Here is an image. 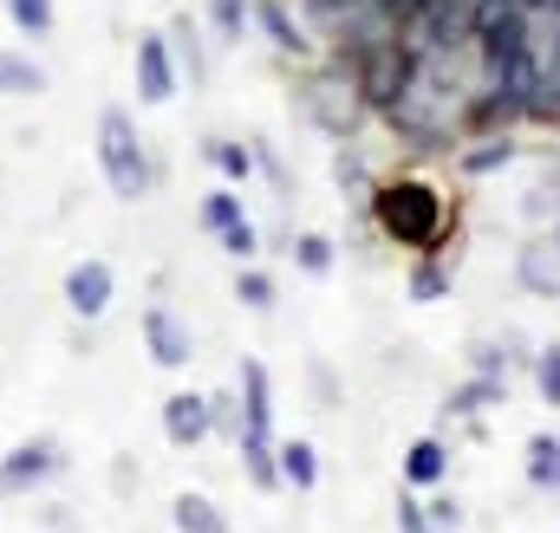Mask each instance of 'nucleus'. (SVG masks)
Here are the masks:
<instances>
[{
  "mask_svg": "<svg viewBox=\"0 0 560 533\" xmlns=\"http://www.w3.org/2000/svg\"><path fill=\"white\" fill-rule=\"evenodd\" d=\"M463 105H469V92L456 85V59H411V79L385 105V125L411 150H450L456 125H463Z\"/></svg>",
  "mask_w": 560,
  "mask_h": 533,
  "instance_id": "nucleus-1",
  "label": "nucleus"
},
{
  "mask_svg": "<svg viewBox=\"0 0 560 533\" xmlns=\"http://www.w3.org/2000/svg\"><path fill=\"white\" fill-rule=\"evenodd\" d=\"M372 222L392 248H411V254H436L443 228H450V209L443 196L423 182V176H392V182H372Z\"/></svg>",
  "mask_w": 560,
  "mask_h": 533,
  "instance_id": "nucleus-2",
  "label": "nucleus"
},
{
  "mask_svg": "<svg viewBox=\"0 0 560 533\" xmlns=\"http://www.w3.org/2000/svg\"><path fill=\"white\" fill-rule=\"evenodd\" d=\"M398 46L411 59H456L476 52V0H411L398 13Z\"/></svg>",
  "mask_w": 560,
  "mask_h": 533,
  "instance_id": "nucleus-3",
  "label": "nucleus"
},
{
  "mask_svg": "<svg viewBox=\"0 0 560 533\" xmlns=\"http://www.w3.org/2000/svg\"><path fill=\"white\" fill-rule=\"evenodd\" d=\"M98 169H105V182H112V196L118 202H143L150 196V182H156V163H150V150H143L138 125H131V111H98Z\"/></svg>",
  "mask_w": 560,
  "mask_h": 533,
  "instance_id": "nucleus-4",
  "label": "nucleus"
},
{
  "mask_svg": "<svg viewBox=\"0 0 560 533\" xmlns=\"http://www.w3.org/2000/svg\"><path fill=\"white\" fill-rule=\"evenodd\" d=\"M300 111H306V125H319L326 137H359L365 125V98H359V85H352V72H339V66H326V72H313L306 85H300Z\"/></svg>",
  "mask_w": 560,
  "mask_h": 533,
  "instance_id": "nucleus-5",
  "label": "nucleus"
},
{
  "mask_svg": "<svg viewBox=\"0 0 560 533\" xmlns=\"http://www.w3.org/2000/svg\"><path fill=\"white\" fill-rule=\"evenodd\" d=\"M339 72H352L359 98H365L372 111H385V105L405 92V79H411V52H405L398 39H378L372 52H359V59H352V66H339Z\"/></svg>",
  "mask_w": 560,
  "mask_h": 533,
  "instance_id": "nucleus-6",
  "label": "nucleus"
},
{
  "mask_svg": "<svg viewBox=\"0 0 560 533\" xmlns=\"http://www.w3.org/2000/svg\"><path fill=\"white\" fill-rule=\"evenodd\" d=\"M59 469H66L59 436H26V442H13V449L0 455V495H33V488L52 482Z\"/></svg>",
  "mask_w": 560,
  "mask_h": 533,
  "instance_id": "nucleus-7",
  "label": "nucleus"
},
{
  "mask_svg": "<svg viewBox=\"0 0 560 533\" xmlns=\"http://www.w3.org/2000/svg\"><path fill=\"white\" fill-rule=\"evenodd\" d=\"M235 442H275V384L261 358H242V436Z\"/></svg>",
  "mask_w": 560,
  "mask_h": 533,
  "instance_id": "nucleus-8",
  "label": "nucleus"
},
{
  "mask_svg": "<svg viewBox=\"0 0 560 533\" xmlns=\"http://www.w3.org/2000/svg\"><path fill=\"white\" fill-rule=\"evenodd\" d=\"M143 352H150L163 371H183V365L196 358V332H189L170 306H150V312H143Z\"/></svg>",
  "mask_w": 560,
  "mask_h": 533,
  "instance_id": "nucleus-9",
  "label": "nucleus"
},
{
  "mask_svg": "<svg viewBox=\"0 0 560 533\" xmlns=\"http://www.w3.org/2000/svg\"><path fill=\"white\" fill-rule=\"evenodd\" d=\"M176 59H170V39L163 33H138V98L143 105H170L176 98Z\"/></svg>",
  "mask_w": 560,
  "mask_h": 533,
  "instance_id": "nucleus-10",
  "label": "nucleus"
},
{
  "mask_svg": "<svg viewBox=\"0 0 560 533\" xmlns=\"http://www.w3.org/2000/svg\"><path fill=\"white\" fill-rule=\"evenodd\" d=\"M112 293H118V280H112L105 261H72L66 266V306H72L79 319H105Z\"/></svg>",
  "mask_w": 560,
  "mask_h": 533,
  "instance_id": "nucleus-11",
  "label": "nucleus"
},
{
  "mask_svg": "<svg viewBox=\"0 0 560 533\" xmlns=\"http://www.w3.org/2000/svg\"><path fill=\"white\" fill-rule=\"evenodd\" d=\"M163 436H170L176 449H196V442L209 436V398H196V391L163 398Z\"/></svg>",
  "mask_w": 560,
  "mask_h": 533,
  "instance_id": "nucleus-12",
  "label": "nucleus"
},
{
  "mask_svg": "<svg viewBox=\"0 0 560 533\" xmlns=\"http://www.w3.org/2000/svg\"><path fill=\"white\" fill-rule=\"evenodd\" d=\"M255 33H268V46L287 52V59H306V52H313L306 26L287 13V0H255Z\"/></svg>",
  "mask_w": 560,
  "mask_h": 533,
  "instance_id": "nucleus-13",
  "label": "nucleus"
},
{
  "mask_svg": "<svg viewBox=\"0 0 560 533\" xmlns=\"http://www.w3.org/2000/svg\"><path fill=\"white\" fill-rule=\"evenodd\" d=\"M515 280H522L528 293H541V299H560V248H555V235H541V241H528V248L515 254Z\"/></svg>",
  "mask_w": 560,
  "mask_h": 533,
  "instance_id": "nucleus-14",
  "label": "nucleus"
},
{
  "mask_svg": "<svg viewBox=\"0 0 560 533\" xmlns=\"http://www.w3.org/2000/svg\"><path fill=\"white\" fill-rule=\"evenodd\" d=\"M163 39H170V59H176V79H189V85H202V79H209V52H202V26H196L189 13H176V20L163 26Z\"/></svg>",
  "mask_w": 560,
  "mask_h": 533,
  "instance_id": "nucleus-15",
  "label": "nucleus"
},
{
  "mask_svg": "<svg viewBox=\"0 0 560 533\" xmlns=\"http://www.w3.org/2000/svg\"><path fill=\"white\" fill-rule=\"evenodd\" d=\"M405 482H411V488L450 482V442H443V436H418V442L405 449Z\"/></svg>",
  "mask_w": 560,
  "mask_h": 533,
  "instance_id": "nucleus-16",
  "label": "nucleus"
},
{
  "mask_svg": "<svg viewBox=\"0 0 560 533\" xmlns=\"http://www.w3.org/2000/svg\"><path fill=\"white\" fill-rule=\"evenodd\" d=\"M39 92H46V66L33 52L0 46V98H39Z\"/></svg>",
  "mask_w": 560,
  "mask_h": 533,
  "instance_id": "nucleus-17",
  "label": "nucleus"
},
{
  "mask_svg": "<svg viewBox=\"0 0 560 533\" xmlns=\"http://www.w3.org/2000/svg\"><path fill=\"white\" fill-rule=\"evenodd\" d=\"M275 469H280V482H287V488H300V495H313V488H319V449H313V442H300V436H293V442H275Z\"/></svg>",
  "mask_w": 560,
  "mask_h": 533,
  "instance_id": "nucleus-18",
  "label": "nucleus"
},
{
  "mask_svg": "<svg viewBox=\"0 0 560 533\" xmlns=\"http://www.w3.org/2000/svg\"><path fill=\"white\" fill-rule=\"evenodd\" d=\"M495 403H509V378H489V371H476L469 384H456L450 391V416H482V410H495Z\"/></svg>",
  "mask_w": 560,
  "mask_h": 533,
  "instance_id": "nucleus-19",
  "label": "nucleus"
},
{
  "mask_svg": "<svg viewBox=\"0 0 560 533\" xmlns=\"http://www.w3.org/2000/svg\"><path fill=\"white\" fill-rule=\"evenodd\" d=\"M202 156H209V163H215V176H222V182H235V189L255 176V143H235V137H209V143H202Z\"/></svg>",
  "mask_w": 560,
  "mask_h": 533,
  "instance_id": "nucleus-20",
  "label": "nucleus"
},
{
  "mask_svg": "<svg viewBox=\"0 0 560 533\" xmlns=\"http://www.w3.org/2000/svg\"><path fill=\"white\" fill-rule=\"evenodd\" d=\"M170 521H176V533H229V514L209 495H176L170 501Z\"/></svg>",
  "mask_w": 560,
  "mask_h": 533,
  "instance_id": "nucleus-21",
  "label": "nucleus"
},
{
  "mask_svg": "<svg viewBox=\"0 0 560 533\" xmlns=\"http://www.w3.org/2000/svg\"><path fill=\"white\" fill-rule=\"evenodd\" d=\"M509 163H515V143H509V131L482 137L476 150H463V156H456V169H463V176H495V169H509Z\"/></svg>",
  "mask_w": 560,
  "mask_h": 533,
  "instance_id": "nucleus-22",
  "label": "nucleus"
},
{
  "mask_svg": "<svg viewBox=\"0 0 560 533\" xmlns=\"http://www.w3.org/2000/svg\"><path fill=\"white\" fill-rule=\"evenodd\" d=\"M332 182H339L346 196H372V163H365V150H359L352 137L332 150Z\"/></svg>",
  "mask_w": 560,
  "mask_h": 533,
  "instance_id": "nucleus-23",
  "label": "nucleus"
},
{
  "mask_svg": "<svg viewBox=\"0 0 560 533\" xmlns=\"http://www.w3.org/2000/svg\"><path fill=\"white\" fill-rule=\"evenodd\" d=\"M7 20H13V33H26V39H52L59 0H7Z\"/></svg>",
  "mask_w": 560,
  "mask_h": 533,
  "instance_id": "nucleus-24",
  "label": "nucleus"
},
{
  "mask_svg": "<svg viewBox=\"0 0 560 533\" xmlns=\"http://www.w3.org/2000/svg\"><path fill=\"white\" fill-rule=\"evenodd\" d=\"M405 293L418 299V306H436V299H450V266L436 261V254H423L411 266V280H405Z\"/></svg>",
  "mask_w": 560,
  "mask_h": 533,
  "instance_id": "nucleus-25",
  "label": "nucleus"
},
{
  "mask_svg": "<svg viewBox=\"0 0 560 533\" xmlns=\"http://www.w3.org/2000/svg\"><path fill=\"white\" fill-rule=\"evenodd\" d=\"M209 26L222 46H235L248 26H255V0H209Z\"/></svg>",
  "mask_w": 560,
  "mask_h": 533,
  "instance_id": "nucleus-26",
  "label": "nucleus"
},
{
  "mask_svg": "<svg viewBox=\"0 0 560 533\" xmlns=\"http://www.w3.org/2000/svg\"><path fill=\"white\" fill-rule=\"evenodd\" d=\"M528 482L535 488H560V436H528Z\"/></svg>",
  "mask_w": 560,
  "mask_h": 533,
  "instance_id": "nucleus-27",
  "label": "nucleus"
},
{
  "mask_svg": "<svg viewBox=\"0 0 560 533\" xmlns=\"http://www.w3.org/2000/svg\"><path fill=\"white\" fill-rule=\"evenodd\" d=\"M522 118H541V125H560V66H541V79H535V92H528Z\"/></svg>",
  "mask_w": 560,
  "mask_h": 533,
  "instance_id": "nucleus-28",
  "label": "nucleus"
},
{
  "mask_svg": "<svg viewBox=\"0 0 560 533\" xmlns=\"http://www.w3.org/2000/svg\"><path fill=\"white\" fill-rule=\"evenodd\" d=\"M235 222H242V196H235V182L209 189V196H202V228L222 235V228H235Z\"/></svg>",
  "mask_w": 560,
  "mask_h": 533,
  "instance_id": "nucleus-29",
  "label": "nucleus"
},
{
  "mask_svg": "<svg viewBox=\"0 0 560 533\" xmlns=\"http://www.w3.org/2000/svg\"><path fill=\"white\" fill-rule=\"evenodd\" d=\"M235 299H242L248 312H268V306H275V280H268L261 266H242V273H235Z\"/></svg>",
  "mask_w": 560,
  "mask_h": 533,
  "instance_id": "nucleus-30",
  "label": "nucleus"
},
{
  "mask_svg": "<svg viewBox=\"0 0 560 533\" xmlns=\"http://www.w3.org/2000/svg\"><path fill=\"white\" fill-rule=\"evenodd\" d=\"M215 241H222V254H229V261H242V266H248L255 254H261V235H255V222H248V215H242L235 228H222Z\"/></svg>",
  "mask_w": 560,
  "mask_h": 533,
  "instance_id": "nucleus-31",
  "label": "nucleus"
},
{
  "mask_svg": "<svg viewBox=\"0 0 560 533\" xmlns=\"http://www.w3.org/2000/svg\"><path fill=\"white\" fill-rule=\"evenodd\" d=\"M293 266L300 273H332V241L326 235H300L293 241Z\"/></svg>",
  "mask_w": 560,
  "mask_h": 533,
  "instance_id": "nucleus-32",
  "label": "nucleus"
},
{
  "mask_svg": "<svg viewBox=\"0 0 560 533\" xmlns=\"http://www.w3.org/2000/svg\"><path fill=\"white\" fill-rule=\"evenodd\" d=\"M535 391H541V403H555L560 410V345L535 352Z\"/></svg>",
  "mask_w": 560,
  "mask_h": 533,
  "instance_id": "nucleus-33",
  "label": "nucleus"
},
{
  "mask_svg": "<svg viewBox=\"0 0 560 533\" xmlns=\"http://www.w3.org/2000/svg\"><path fill=\"white\" fill-rule=\"evenodd\" d=\"M209 429H222V436H242V398L215 391V398H209Z\"/></svg>",
  "mask_w": 560,
  "mask_h": 533,
  "instance_id": "nucleus-34",
  "label": "nucleus"
},
{
  "mask_svg": "<svg viewBox=\"0 0 560 533\" xmlns=\"http://www.w3.org/2000/svg\"><path fill=\"white\" fill-rule=\"evenodd\" d=\"M423 514H430V528H436V533H456V528H463V508H456V495H436V501H423Z\"/></svg>",
  "mask_w": 560,
  "mask_h": 533,
  "instance_id": "nucleus-35",
  "label": "nucleus"
},
{
  "mask_svg": "<svg viewBox=\"0 0 560 533\" xmlns=\"http://www.w3.org/2000/svg\"><path fill=\"white\" fill-rule=\"evenodd\" d=\"M469 365L489 371V378H509V352L502 345H469Z\"/></svg>",
  "mask_w": 560,
  "mask_h": 533,
  "instance_id": "nucleus-36",
  "label": "nucleus"
},
{
  "mask_svg": "<svg viewBox=\"0 0 560 533\" xmlns=\"http://www.w3.org/2000/svg\"><path fill=\"white\" fill-rule=\"evenodd\" d=\"M398 533H436L430 528V514H423V501H411V495L398 501Z\"/></svg>",
  "mask_w": 560,
  "mask_h": 533,
  "instance_id": "nucleus-37",
  "label": "nucleus"
},
{
  "mask_svg": "<svg viewBox=\"0 0 560 533\" xmlns=\"http://www.w3.org/2000/svg\"><path fill=\"white\" fill-rule=\"evenodd\" d=\"M352 7H359V0H306V13H313V20H326V26H332L339 13H352Z\"/></svg>",
  "mask_w": 560,
  "mask_h": 533,
  "instance_id": "nucleus-38",
  "label": "nucleus"
},
{
  "mask_svg": "<svg viewBox=\"0 0 560 533\" xmlns=\"http://www.w3.org/2000/svg\"><path fill=\"white\" fill-rule=\"evenodd\" d=\"M378 7H392V13H405V7H411V0H378Z\"/></svg>",
  "mask_w": 560,
  "mask_h": 533,
  "instance_id": "nucleus-39",
  "label": "nucleus"
},
{
  "mask_svg": "<svg viewBox=\"0 0 560 533\" xmlns=\"http://www.w3.org/2000/svg\"><path fill=\"white\" fill-rule=\"evenodd\" d=\"M555 248H560V215H555Z\"/></svg>",
  "mask_w": 560,
  "mask_h": 533,
  "instance_id": "nucleus-40",
  "label": "nucleus"
}]
</instances>
